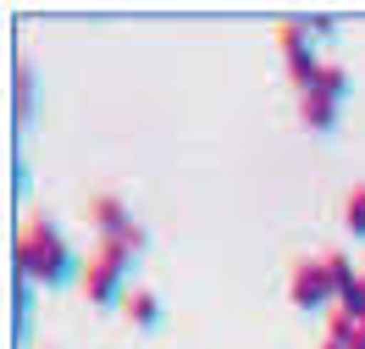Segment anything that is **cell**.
<instances>
[{
	"label": "cell",
	"instance_id": "1",
	"mask_svg": "<svg viewBox=\"0 0 365 349\" xmlns=\"http://www.w3.org/2000/svg\"><path fill=\"white\" fill-rule=\"evenodd\" d=\"M11 261H17V278L23 283H78L83 278V266L72 261L67 238H61V228L50 222L45 211H28L23 222H17V250H11Z\"/></svg>",
	"mask_w": 365,
	"mask_h": 349
},
{
	"label": "cell",
	"instance_id": "2",
	"mask_svg": "<svg viewBox=\"0 0 365 349\" xmlns=\"http://www.w3.org/2000/svg\"><path fill=\"white\" fill-rule=\"evenodd\" d=\"M128 266H133V250H128L122 238H100V244H94V256L83 261V278H78L83 300L111 305V300H116V283H122V272H128Z\"/></svg>",
	"mask_w": 365,
	"mask_h": 349
},
{
	"label": "cell",
	"instance_id": "3",
	"mask_svg": "<svg viewBox=\"0 0 365 349\" xmlns=\"http://www.w3.org/2000/svg\"><path fill=\"white\" fill-rule=\"evenodd\" d=\"M277 45H282V67L294 78V94H304L321 72V61L310 56V39H304V23H282L277 28Z\"/></svg>",
	"mask_w": 365,
	"mask_h": 349
},
{
	"label": "cell",
	"instance_id": "4",
	"mask_svg": "<svg viewBox=\"0 0 365 349\" xmlns=\"http://www.w3.org/2000/svg\"><path fill=\"white\" fill-rule=\"evenodd\" d=\"M288 294H294L299 310H321V305H332V278H327V256L316 261H294V278H288Z\"/></svg>",
	"mask_w": 365,
	"mask_h": 349
},
{
	"label": "cell",
	"instance_id": "5",
	"mask_svg": "<svg viewBox=\"0 0 365 349\" xmlns=\"http://www.w3.org/2000/svg\"><path fill=\"white\" fill-rule=\"evenodd\" d=\"M83 216L100 228V238H128V233H133V216H128V206H122L116 194H89Z\"/></svg>",
	"mask_w": 365,
	"mask_h": 349
},
{
	"label": "cell",
	"instance_id": "6",
	"mask_svg": "<svg viewBox=\"0 0 365 349\" xmlns=\"http://www.w3.org/2000/svg\"><path fill=\"white\" fill-rule=\"evenodd\" d=\"M299 116H304V128H316V133H327L332 122H338V100L321 89H304L299 94Z\"/></svg>",
	"mask_w": 365,
	"mask_h": 349
},
{
	"label": "cell",
	"instance_id": "7",
	"mask_svg": "<svg viewBox=\"0 0 365 349\" xmlns=\"http://www.w3.org/2000/svg\"><path fill=\"white\" fill-rule=\"evenodd\" d=\"M116 310H122L133 327H160V300H155V294H144V288L122 294V300H116Z\"/></svg>",
	"mask_w": 365,
	"mask_h": 349
},
{
	"label": "cell",
	"instance_id": "8",
	"mask_svg": "<svg viewBox=\"0 0 365 349\" xmlns=\"http://www.w3.org/2000/svg\"><path fill=\"white\" fill-rule=\"evenodd\" d=\"M343 222H349V233H354V238H365V183L349 188V200H343Z\"/></svg>",
	"mask_w": 365,
	"mask_h": 349
},
{
	"label": "cell",
	"instance_id": "9",
	"mask_svg": "<svg viewBox=\"0 0 365 349\" xmlns=\"http://www.w3.org/2000/svg\"><path fill=\"white\" fill-rule=\"evenodd\" d=\"M310 89H321V94H332V100H343V94H349V72H343V67H321Z\"/></svg>",
	"mask_w": 365,
	"mask_h": 349
},
{
	"label": "cell",
	"instance_id": "10",
	"mask_svg": "<svg viewBox=\"0 0 365 349\" xmlns=\"http://www.w3.org/2000/svg\"><path fill=\"white\" fill-rule=\"evenodd\" d=\"M11 84H17V122H23V116H28V106H34V72H28V67H17V78H11Z\"/></svg>",
	"mask_w": 365,
	"mask_h": 349
},
{
	"label": "cell",
	"instance_id": "11",
	"mask_svg": "<svg viewBox=\"0 0 365 349\" xmlns=\"http://www.w3.org/2000/svg\"><path fill=\"white\" fill-rule=\"evenodd\" d=\"M321 349H349V344H343V338H327V344H321Z\"/></svg>",
	"mask_w": 365,
	"mask_h": 349
},
{
	"label": "cell",
	"instance_id": "12",
	"mask_svg": "<svg viewBox=\"0 0 365 349\" xmlns=\"http://www.w3.org/2000/svg\"><path fill=\"white\" fill-rule=\"evenodd\" d=\"M360 305H365V272H360Z\"/></svg>",
	"mask_w": 365,
	"mask_h": 349
}]
</instances>
